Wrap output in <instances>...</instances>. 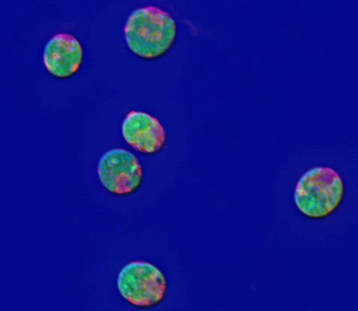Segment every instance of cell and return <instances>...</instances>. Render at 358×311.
<instances>
[{"instance_id": "2", "label": "cell", "mask_w": 358, "mask_h": 311, "mask_svg": "<svg viewBox=\"0 0 358 311\" xmlns=\"http://www.w3.org/2000/svg\"><path fill=\"white\" fill-rule=\"evenodd\" d=\"M344 180L337 170L329 166L313 167L299 179L294 201L299 211L307 218L322 219L341 206L345 196Z\"/></svg>"}, {"instance_id": "5", "label": "cell", "mask_w": 358, "mask_h": 311, "mask_svg": "<svg viewBox=\"0 0 358 311\" xmlns=\"http://www.w3.org/2000/svg\"><path fill=\"white\" fill-rule=\"evenodd\" d=\"M122 133L126 143L137 152L153 156L165 148L168 134L157 117L143 111L132 110L124 117Z\"/></svg>"}, {"instance_id": "1", "label": "cell", "mask_w": 358, "mask_h": 311, "mask_svg": "<svg viewBox=\"0 0 358 311\" xmlns=\"http://www.w3.org/2000/svg\"><path fill=\"white\" fill-rule=\"evenodd\" d=\"M124 34L129 50L135 56L151 61L165 57L176 45L178 26L168 10L146 6L129 14Z\"/></svg>"}, {"instance_id": "3", "label": "cell", "mask_w": 358, "mask_h": 311, "mask_svg": "<svg viewBox=\"0 0 358 311\" xmlns=\"http://www.w3.org/2000/svg\"><path fill=\"white\" fill-rule=\"evenodd\" d=\"M119 294L129 305L142 309L164 303L169 293L167 277L156 265L144 261L125 264L117 278Z\"/></svg>"}, {"instance_id": "4", "label": "cell", "mask_w": 358, "mask_h": 311, "mask_svg": "<svg viewBox=\"0 0 358 311\" xmlns=\"http://www.w3.org/2000/svg\"><path fill=\"white\" fill-rule=\"evenodd\" d=\"M97 176L103 188L116 196L134 194L142 187L144 168L140 159L124 148H113L99 161Z\"/></svg>"}, {"instance_id": "6", "label": "cell", "mask_w": 358, "mask_h": 311, "mask_svg": "<svg viewBox=\"0 0 358 311\" xmlns=\"http://www.w3.org/2000/svg\"><path fill=\"white\" fill-rule=\"evenodd\" d=\"M84 61L81 41L68 32H58L46 43L43 51V62L52 76L67 80L78 74Z\"/></svg>"}]
</instances>
